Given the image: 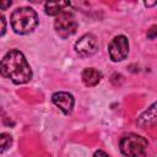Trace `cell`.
Masks as SVG:
<instances>
[{"mask_svg":"<svg viewBox=\"0 0 157 157\" xmlns=\"http://www.w3.org/2000/svg\"><path fill=\"white\" fill-rule=\"evenodd\" d=\"M156 36H157V27H156V26H152V27L148 29V32H147V38H148V39H155Z\"/></svg>","mask_w":157,"mask_h":157,"instance_id":"cell-13","label":"cell"},{"mask_svg":"<svg viewBox=\"0 0 157 157\" xmlns=\"http://www.w3.org/2000/svg\"><path fill=\"white\" fill-rule=\"evenodd\" d=\"M93 157H110V156H109L108 153H105L104 151H102V150H98V151H96V152H94Z\"/></svg>","mask_w":157,"mask_h":157,"instance_id":"cell-15","label":"cell"},{"mask_svg":"<svg viewBox=\"0 0 157 157\" xmlns=\"http://www.w3.org/2000/svg\"><path fill=\"white\" fill-rule=\"evenodd\" d=\"M109 56L113 61H121L128 56L129 53V42L125 36L114 37L108 45Z\"/></svg>","mask_w":157,"mask_h":157,"instance_id":"cell-5","label":"cell"},{"mask_svg":"<svg viewBox=\"0 0 157 157\" xmlns=\"http://www.w3.org/2000/svg\"><path fill=\"white\" fill-rule=\"evenodd\" d=\"M6 32V20L5 16L0 12V37Z\"/></svg>","mask_w":157,"mask_h":157,"instance_id":"cell-12","label":"cell"},{"mask_svg":"<svg viewBox=\"0 0 157 157\" xmlns=\"http://www.w3.org/2000/svg\"><path fill=\"white\" fill-rule=\"evenodd\" d=\"M81 77H82V81H83V83H85L86 86L93 87V86L98 85V82L101 81L102 74H101L98 70L93 69V67H86V69L82 71Z\"/></svg>","mask_w":157,"mask_h":157,"instance_id":"cell-9","label":"cell"},{"mask_svg":"<svg viewBox=\"0 0 157 157\" xmlns=\"http://www.w3.org/2000/svg\"><path fill=\"white\" fill-rule=\"evenodd\" d=\"M120 151L126 157H146L148 142L136 134H128L120 139Z\"/></svg>","mask_w":157,"mask_h":157,"instance_id":"cell-3","label":"cell"},{"mask_svg":"<svg viewBox=\"0 0 157 157\" xmlns=\"http://www.w3.org/2000/svg\"><path fill=\"white\" fill-rule=\"evenodd\" d=\"M12 4V1H0V10H6L7 7H10Z\"/></svg>","mask_w":157,"mask_h":157,"instance_id":"cell-14","label":"cell"},{"mask_svg":"<svg viewBox=\"0 0 157 157\" xmlns=\"http://www.w3.org/2000/svg\"><path fill=\"white\" fill-rule=\"evenodd\" d=\"M0 75L20 85L32 78V69L22 52L11 49L0 61Z\"/></svg>","mask_w":157,"mask_h":157,"instance_id":"cell-1","label":"cell"},{"mask_svg":"<svg viewBox=\"0 0 157 157\" xmlns=\"http://www.w3.org/2000/svg\"><path fill=\"white\" fill-rule=\"evenodd\" d=\"M156 119H157V114H156V103H152V105L150 108H147V110H145L136 120L137 126H140L141 129L145 128H151L155 126L156 124Z\"/></svg>","mask_w":157,"mask_h":157,"instance_id":"cell-8","label":"cell"},{"mask_svg":"<svg viewBox=\"0 0 157 157\" xmlns=\"http://www.w3.org/2000/svg\"><path fill=\"white\" fill-rule=\"evenodd\" d=\"M52 101L58 108H60V110L64 114H70L72 112L75 99H74V96L71 93H69V92H56V93L53 94Z\"/></svg>","mask_w":157,"mask_h":157,"instance_id":"cell-7","label":"cell"},{"mask_svg":"<svg viewBox=\"0 0 157 157\" xmlns=\"http://www.w3.org/2000/svg\"><path fill=\"white\" fill-rule=\"evenodd\" d=\"M145 5H146V6H153V5H156V1H153V2H147V1H145Z\"/></svg>","mask_w":157,"mask_h":157,"instance_id":"cell-16","label":"cell"},{"mask_svg":"<svg viewBox=\"0 0 157 157\" xmlns=\"http://www.w3.org/2000/svg\"><path fill=\"white\" fill-rule=\"evenodd\" d=\"M54 28L60 37L66 38V37H69L76 32L77 22L75 20L74 15L66 10V11H64L56 16L55 22H54Z\"/></svg>","mask_w":157,"mask_h":157,"instance_id":"cell-4","label":"cell"},{"mask_svg":"<svg viewBox=\"0 0 157 157\" xmlns=\"http://www.w3.org/2000/svg\"><path fill=\"white\" fill-rule=\"evenodd\" d=\"M12 144V136L7 132L0 134V153L6 151Z\"/></svg>","mask_w":157,"mask_h":157,"instance_id":"cell-11","label":"cell"},{"mask_svg":"<svg viewBox=\"0 0 157 157\" xmlns=\"http://www.w3.org/2000/svg\"><path fill=\"white\" fill-rule=\"evenodd\" d=\"M98 49V40L94 34L86 33L75 43V52L80 56H91Z\"/></svg>","mask_w":157,"mask_h":157,"instance_id":"cell-6","label":"cell"},{"mask_svg":"<svg viewBox=\"0 0 157 157\" xmlns=\"http://www.w3.org/2000/svg\"><path fill=\"white\" fill-rule=\"evenodd\" d=\"M69 6H70L69 1H50V2H45L44 10L45 13L49 16H58L61 12L66 11Z\"/></svg>","mask_w":157,"mask_h":157,"instance_id":"cell-10","label":"cell"},{"mask_svg":"<svg viewBox=\"0 0 157 157\" xmlns=\"http://www.w3.org/2000/svg\"><path fill=\"white\" fill-rule=\"evenodd\" d=\"M11 27L18 34H28L38 25V15L32 7H18L11 13Z\"/></svg>","mask_w":157,"mask_h":157,"instance_id":"cell-2","label":"cell"}]
</instances>
